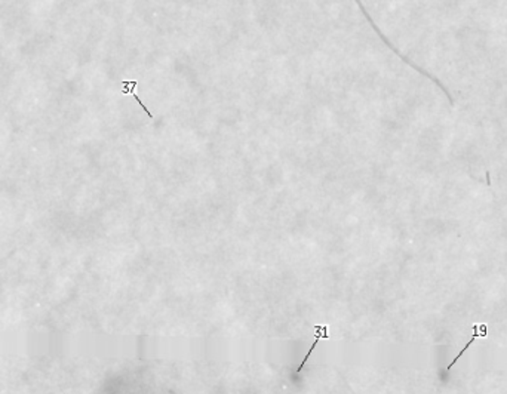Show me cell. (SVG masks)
<instances>
[{"label": "cell", "mask_w": 507, "mask_h": 394, "mask_svg": "<svg viewBox=\"0 0 507 394\" xmlns=\"http://www.w3.org/2000/svg\"><path fill=\"white\" fill-rule=\"evenodd\" d=\"M137 85H138V82H137V80H123V82H122V94H123V95H132L134 98L137 99V102L141 105V108H143V110L147 113V116H149L150 119H153L152 111L147 108V105H144V104H143V101L138 98V95L135 94Z\"/></svg>", "instance_id": "7a4b0ae2"}, {"label": "cell", "mask_w": 507, "mask_h": 394, "mask_svg": "<svg viewBox=\"0 0 507 394\" xmlns=\"http://www.w3.org/2000/svg\"><path fill=\"white\" fill-rule=\"evenodd\" d=\"M476 337H478V334H473V337H472V338H470V341H469V343H467V344L464 345V348H463V350H461V351H460V353H458V356H457L456 359H454V360H453V362H451V363H450V365H448V368H447V369H448V371H450V369H451V368H453V366H454V365H456V362H457V360H458V359H460V357H461V356H463V354H464V351H466V350H467V348H469V347H470V345L473 344V341H475V338H476Z\"/></svg>", "instance_id": "3957f363"}, {"label": "cell", "mask_w": 507, "mask_h": 394, "mask_svg": "<svg viewBox=\"0 0 507 394\" xmlns=\"http://www.w3.org/2000/svg\"><path fill=\"white\" fill-rule=\"evenodd\" d=\"M313 331H314V341H313V345H311V347H310V350L307 351L304 360H303V362H301V365L298 366L297 372H301V369L304 368L305 362L310 359V356H311L313 350L316 348V345L319 344V341H320V340H329V334H328V326H326V325H316V326L313 328Z\"/></svg>", "instance_id": "6da1fadb"}]
</instances>
